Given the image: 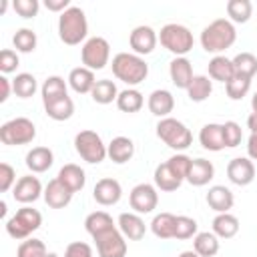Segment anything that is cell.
<instances>
[{
    "mask_svg": "<svg viewBox=\"0 0 257 257\" xmlns=\"http://www.w3.org/2000/svg\"><path fill=\"white\" fill-rule=\"evenodd\" d=\"M237 40V30L235 24L229 18H217L211 24H207L201 32V46L205 52L211 54H221L227 48H231Z\"/></svg>",
    "mask_w": 257,
    "mask_h": 257,
    "instance_id": "obj_1",
    "label": "cell"
},
{
    "mask_svg": "<svg viewBox=\"0 0 257 257\" xmlns=\"http://www.w3.org/2000/svg\"><path fill=\"white\" fill-rule=\"evenodd\" d=\"M112 74L128 86L141 84L149 76V64L135 52H118L112 56Z\"/></svg>",
    "mask_w": 257,
    "mask_h": 257,
    "instance_id": "obj_2",
    "label": "cell"
},
{
    "mask_svg": "<svg viewBox=\"0 0 257 257\" xmlns=\"http://www.w3.org/2000/svg\"><path fill=\"white\" fill-rule=\"evenodd\" d=\"M86 34H88V22L82 8L70 6L58 16V38L64 44L76 46L86 38Z\"/></svg>",
    "mask_w": 257,
    "mask_h": 257,
    "instance_id": "obj_3",
    "label": "cell"
},
{
    "mask_svg": "<svg viewBox=\"0 0 257 257\" xmlns=\"http://www.w3.org/2000/svg\"><path fill=\"white\" fill-rule=\"evenodd\" d=\"M40 225H42L40 211L38 209H32L30 205H24L10 219H6V233L12 239H16V241H24L36 229H40Z\"/></svg>",
    "mask_w": 257,
    "mask_h": 257,
    "instance_id": "obj_4",
    "label": "cell"
},
{
    "mask_svg": "<svg viewBox=\"0 0 257 257\" xmlns=\"http://www.w3.org/2000/svg\"><path fill=\"white\" fill-rule=\"evenodd\" d=\"M157 137H159L169 149H173V151H177V153L189 149L191 143H193V135H191V131L187 128V124L181 122V120H177V118H173V116L161 118V120L157 122Z\"/></svg>",
    "mask_w": 257,
    "mask_h": 257,
    "instance_id": "obj_5",
    "label": "cell"
},
{
    "mask_svg": "<svg viewBox=\"0 0 257 257\" xmlns=\"http://www.w3.org/2000/svg\"><path fill=\"white\" fill-rule=\"evenodd\" d=\"M159 42L163 44V48H167L171 54L175 56H185L187 52L193 50V34L187 26L183 24H177V22H171V24H165L159 32Z\"/></svg>",
    "mask_w": 257,
    "mask_h": 257,
    "instance_id": "obj_6",
    "label": "cell"
},
{
    "mask_svg": "<svg viewBox=\"0 0 257 257\" xmlns=\"http://www.w3.org/2000/svg\"><path fill=\"white\" fill-rule=\"evenodd\" d=\"M36 139V126L30 118L26 116H16L6 120L0 126V141L8 147H18V145H28Z\"/></svg>",
    "mask_w": 257,
    "mask_h": 257,
    "instance_id": "obj_7",
    "label": "cell"
},
{
    "mask_svg": "<svg viewBox=\"0 0 257 257\" xmlns=\"http://www.w3.org/2000/svg\"><path fill=\"white\" fill-rule=\"evenodd\" d=\"M74 151L80 155L82 161L90 163V165H98L102 163L108 155H106V145L102 143L100 135L94 131H80L74 137Z\"/></svg>",
    "mask_w": 257,
    "mask_h": 257,
    "instance_id": "obj_8",
    "label": "cell"
},
{
    "mask_svg": "<svg viewBox=\"0 0 257 257\" xmlns=\"http://www.w3.org/2000/svg\"><path fill=\"white\" fill-rule=\"evenodd\" d=\"M108 58H110V44L106 38L102 36H90L84 40L82 48H80V60H82V66L90 68L92 72L94 70H100L108 64Z\"/></svg>",
    "mask_w": 257,
    "mask_h": 257,
    "instance_id": "obj_9",
    "label": "cell"
},
{
    "mask_svg": "<svg viewBox=\"0 0 257 257\" xmlns=\"http://www.w3.org/2000/svg\"><path fill=\"white\" fill-rule=\"evenodd\" d=\"M92 239L96 243L98 257H124L126 255V239L118 227H112Z\"/></svg>",
    "mask_w": 257,
    "mask_h": 257,
    "instance_id": "obj_10",
    "label": "cell"
},
{
    "mask_svg": "<svg viewBox=\"0 0 257 257\" xmlns=\"http://www.w3.org/2000/svg\"><path fill=\"white\" fill-rule=\"evenodd\" d=\"M128 203H131V209L139 215H147V213H153L157 209V203H159V193H157V187L151 185V183H139L133 187L131 195H128Z\"/></svg>",
    "mask_w": 257,
    "mask_h": 257,
    "instance_id": "obj_11",
    "label": "cell"
},
{
    "mask_svg": "<svg viewBox=\"0 0 257 257\" xmlns=\"http://www.w3.org/2000/svg\"><path fill=\"white\" fill-rule=\"evenodd\" d=\"M42 193H44V189H42L38 177H34V175H24V177H20V179L16 181L14 189H12L14 201H18V203H22V205H30V203L38 201V199L42 197Z\"/></svg>",
    "mask_w": 257,
    "mask_h": 257,
    "instance_id": "obj_12",
    "label": "cell"
},
{
    "mask_svg": "<svg viewBox=\"0 0 257 257\" xmlns=\"http://www.w3.org/2000/svg\"><path fill=\"white\" fill-rule=\"evenodd\" d=\"M227 177L233 185L247 187L255 179V165L249 157H235L227 165Z\"/></svg>",
    "mask_w": 257,
    "mask_h": 257,
    "instance_id": "obj_13",
    "label": "cell"
},
{
    "mask_svg": "<svg viewBox=\"0 0 257 257\" xmlns=\"http://www.w3.org/2000/svg\"><path fill=\"white\" fill-rule=\"evenodd\" d=\"M92 197L98 205L102 207H110V205H116L122 197V187L116 179L112 177H104V179H98L94 189H92Z\"/></svg>",
    "mask_w": 257,
    "mask_h": 257,
    "instance_id": "obj_14",
    "label": "cell"
},
{
    "mask_svg": "<svg viewBox=\"0 0 257 257\" xmlns=\"http://www.w3.org/2000/svg\"><path fill=\"white\" fill-rule=\"evenodd\" d=\"M157 40H159V34L151 26H145V24L133 28V32L128 36V44H131L133 52L139 54V56L151 54L157 46Z\"/></svg>",
    "mask_w": 257,
    "mask_h": 257,
    "instance_id": "obj_15",
    "label": "cell"
},
{
    "mask_svg": "<svg viewBox=\"0 0 257 257\" xmlns=\"http://www.w3.org/2000/svg\"><path fill=\"white\" fill-rule=\"evenodd\" d=\"M72 191L68 187H64L56 177L52 181H48V185L44 187V203L50 207V209H64L70 201H72Z\"/></svg>",
    "mask_w": 257,
    "mask_h": 257,
    "instance_id": "obj_16",
    "label": "cell"
},
{
    "mask_svg": "<svg viewBox=\"0 0 257 257\" xmlns=\"http://www.w3.org/2000/svg\"><path fill=\"white\" fill-rule=\"evenodd\" d=\"M169 76H171V82L177 86V88H183L187 90L189 84L193 82V66H191V60L187 56H175L169 64Z\"/></svg>",
    "mask_w": 257,
    "mask_h": 257,
    "instance_id": "obj_17",
    "label": "cell"
},
{
    "mask_svg": "<svg viewBox=\"0 0 257 257\" xmlns=\"http://www.w3.org/2000/svg\"><path fill=\"white\" fill-rule=\"evenodd\" d=\"M120 233L124 235V239L128 241H141L147 233V225L143 221V217L139 213H120L118 215V221H116Z\"/></svg>",
    "mask_w": 257,
    "mask_h": 257,
    "instance_id": "obj_18",
    "label": "cell"
},
{
    "mask_svg": "<svg viewBox=\"0 0 257 257\" xmlns=\"http://www.w3.org/2000/svg\"><path fill=\"white\" fill-rule=\"evenodd\" d=\"M147 106H149L151 114H155V116H159V118H167V116L173 112V108H175V98H173V94H171L169 90L157 88V90H153V92L149 94Z\"/></svg>",
    "mask_w": 257,
    "mask_h": 257,
    "instance_id": "obj_19",
    "label": "cell"
},
{
    "mask_svg": "<svg viewBox=\"0 0 257 257\" xmlns=\"http://www.w3.org/2000/svg\"><path fill=\"white\" fill-rule=\"evenodd\" d=\"M205 201H207V205H209L215 213H229V209H231L233 203H235V197H233L231 189H227L225 185H213V187L207 191Z\"/></svg>",
    "mask_w": 257,
    "mask_h": 257,
    "instance_id": "obj_20",
    "label": "cell"
},
{
    "mask_svg": "<svg viewBox=\"0 0 257 257\" xmlns=\"http://www.w3.org/2000/svg\"><path fill=\"white\" fill-rule=\"evenodd\" d=\"M106 155L112 163L116 165H124L133 159L135 155V143L128 137H114L108 145H106Z\"/></svg>",
    "mask_w": 257,
    "mask_h": 257,
    "instance_id": "obj_21",
    "label": "cell"
},
{
    "mask_svg": "<svg viewBox=\"0 0 257 257\" xmlns=\"http://www.w3.org/2000/svg\"><path fill=\"white\" fill-rule=\"evenodd\" d=\"M96 84L94 80V72L86 66H76L68 72V86L76 92V94H90L92 86Z\"/></svg>",
    "mask_w": 257,
    "mask_h": 257,
    "instance_id": "obj_22",
    "label": "cell"
},
{
    "mask_svg": "<svg viewBox=\"0 0 257 257\" xmlns=\"http://www.w3.org/2000/svg\"><path fill=\"white\" fill-rule=\"evenodd\" d=\"M215 177V167L211 161L207 159H193L191 163V169H189V175H187V181L193 185V187H205L211 179Z\"/></svg>",
    "mask_w": 257,
    "mask_h": 257,
    "instance_id": "obj_23",
    "label": "cell"
},
{
    "mask_svg": "<svg viewBox=\"0 0 257 257\" xmlns=\"http://www.w3.org/2000/svg\"><path fill=\"white\" fill-rule=\"evenodd\" d=\"M153 179H155V187H157L159 191H165V193L177 191V189L183 185V179H181V177H179V175L169 167V163H167V161H165V163H161V165H157Z\"/></svg>",
    "mask_w": 257,
    "mask_h": 257,
    "instance_id": "obj_24",
    "label": "cell"
},
{
    "mask_svg": "<svg viewBox=\"0 0 257 257\" xmlns=\"http://www.w3.org/2000/svg\"><path fill=\"white\" fill-rule=\"evenodd\" d=\"M26 167L32 171V173H44L52 167L54 163V153L48 149V147H34L26 153Z\"/></svg>",
    "mask_w": 257,
    "mask_h": 257,
    "instance_id": "obj_25",
    "label": "cell"
},
{
    "mask_svg": "<svg viewBox=\"0 0 257 257\" xmlns=\"http://www.w3.org/2000/svg\"><path fill=\"white\" fill-rule=\"evenodd\" d=\"M199 143L203 149L207 151H223L225 149V141H223V126L217 124V122H207L201 133H199Z\"/></svg>",
    "mask_w": 257,
    "mask_h": 257,
    "instance_id": "obj_26",
    "label": "cell"
},
{
    "mask_svg": "<svg viewBox=\"0 0 257 257\" xmlns=\"http://www.w3.org/2000/svg\"><path fill=\"white\" fill-rule=\"evenodd\" d=\"M56 179H58L64 187H68L72 193L82 191V189H84V183H86V175H84V171H82L78 165H74V163L64 165V167L58 171Z\"/></svg>",
    "mask_w": 257,
    "mask_h": 257,
    "instance_id": "obj_27",
    "label": "cell"
},
{
    "mask_svg": "<svg viewBox=\"0 0 257 257\" xmlns=\"http://www.w3.org/2000/svg\"><path fill=\"white\" fill-rule=\"evenodd\" d=\"M233 76H235V66H233L231 58H227L223 54H217L209 60V78L211 80H219V82L227 84Z\"/></svg>",
    "mask_w": 257,
    "mask_h": 257,
    "instance_id": "obj_28",
    "label": "cell"
},
{
    "mask_svg": "<svg viewBox=\"0 0 257 257\" xmlns=\"http://www.w3.org/2000/svg\"><path fill=\"white\" fill-rule=\"evenodd\" d=\"M177 229V215L173 213H159L151 221V231L159 239H175Z\"/></svg>",
    "mask_w": 257,
    "mask_h": 257,
    "instance_id": "obj_29",
    "label": "cell"
},
{
    "mask_svg": "<svg viewBox=\"0 0 257 257\" xmlns=\"http://www.w3.org/2000/svg\"><path fill=\"white\" fill-rule=\"evenodd\" d=\"M193 251L199 257H215L219 253V237L213 231H201L193 239Z\"/></svg>",
    "mask_w": 257,
    "mask_h": 257,
    "instance_id": "obj_30",
    "label": "cell"
},
{
    "mask_svg": "<svg viewBox=\"0 0 257 257\" xmlns=\"http://www.w3.org/2000/svg\"><path fill=\"white\" fill-rule=\"evenodd\" d=\"M44 112H46L52 120H68V118L74 114V102H72V98L66 94V96L54 98V100H50V102H44Z\"/></svg>",
    "mask_w": 257,
    "mask_h": 257,
    "instance_id": "obj_31",
    "label": "cell"
},
{
    "mask_svg": "<svg viewBox=\"0 0 257 257\" xmlns=\"http://www.w3.org/2000/svg\"><path fill=\"white\" fill-rule=\"evenodd\" d=\"M112 227H116V225H114L112 217L106 211H92L84 219V229L90 237H96V235H100V233H104Z\"/></svg>",
    "mask_w": 257,
    "mask_h": 257,
    "instance_id": "obj_32",
    "label": "cell"
},
{
    "mask_svg": "<svg viewBox=\"0 0 257 257\" xmlns=\"http://www.w3.org/2000/svg\"><path fill=\"white\" fill-rule=\"evenodd\" d=\"M213 233L219 239H231L239 233V219L231 213H217L213 219Z\"/></svg>",
    "mask_w": 257,
    "mask_h": 257,
    "instance_id": "obj_33",
    "label": "cell"
},
{
    "mask_svg": "<svg viewBox=\"0 0 257 257\" xmlns=\"http://www.w3.org/2000/svg\"><path fill=\"white\" fill-rule=\"evenodd\" d=\"M213 92V80L205 74H195L193 76V82L189 84L187 88V94H189V100L193 102H203L211 96Z\"/></svg>",
    "mask_w": 257,
    "mask_h": 257,
    "instance_id": "obj_34",
    "label": "cell"
},
{
    "mask_svg": "<svg viewBox=\"0 0 257 257\" xmlns=\"http://www.w3.org/2000/svg\"><path fill=\"white\" fill-rule=\"evenodd\" d=\"M90 96H92V100H94L96 104H110L112 100L116 102L118 88H116V84H114L112 80L100 78V80H96V84L92 86Z\"/></svg>",
    "mask_w": 257,
    "mask_h": 257,
    "instance_id": "obj_35",
    "label": "cell"
},
{
    "mask_svg": "<svg viewBox=\"0 0 257 257\" xmlns=\"http://www.w3.org/2000/svg\"><path fill=\"white\" fill-rule=\"evenodd\" d=\"M40 94H42V104L44 102H50L54 98H60V96H66V82L62 76L58 74H52L48 76L42 86H40Z\"/></svg>",
    "mask_w": 257,
    "mask_h": 257,
    "instance_id": "obj_36",
    "label": "cell"
},
{
    "mask_svg": "<svg viewBox=\"0 0 257 257\" xmlns=\"http://www.w3.org/2000/svg\"><path fill=\"white\" fill-rule=\"evenodd\" d=\"M143 104H145V98L137 88H124L116 96V106L122 112H139Z\"/></svg>",
    "mask_w": 257,
    "mask_h": 257,
    "instance_id": "obj_37",
    "label": "cell"
},
{
    "mask_svg": "<svg viewBox=\"0 0 257 257\" xmlns=\"http://www.w3.org/2000/svg\"><path fill=\"white\" fill-rule=\"evenodd\" d=\"M12 90H14V94H16L18 98H30V96H34V92L38 90V82H36L34 74H30V72H20V74H16L14 80H12Z\"/></svg>",
    "mask_w": 257,
    "mask_h": 257,
    "instance_id": "obj_38",
    "label": "cell"
},
{
    "mask_svg": "<svg viewBox=\"0 0 257 257\" xmlns=\"http://www.w3.org/2000/svg\"><path fill=\"white\" fill-rule=\"evenodd\" d=\"M225 10H227V16L231 22L245 24L253 14V4L249 0H229Z\"/></svg>",
    "mask_w": 257,
    "mask_h": 257,
    "instance_id": "obj_39",
    "label": "cell"
},
{
    "mask_svg": "<svg viewBox=\"0 0 257 257\" xmlns=\"http://www.w3.org/2000/svg\"><path fill=\"white\" fill-rule=\"evenodd\" d=\"M12 44H14L16 52H24V54L34 52V48H36V44H38L36 32H34L32 28H20V30L14 32Z\"/></svg>",
    "mask_w": 257,
    "mask_h": 257,
    "instance_id": "obj_40",
    "label": "cell"
},
{
    "mask_svg": "<svg viewBox=\"0 0 257 257\" xmlns=\"http://www.w3.org/2000/svg\"><path fill=\"white\" fill-rule=\"evenodd\" d=\"M233 60V66H235V74H241V76H247V78H253L257 74V56L251 54V52H239Z\"/></svg>",
    "mask_w": 257,
    "mask_h": 257,
    "instance_id": "obj_41",
    "label": "cell"
},
{
    "mask_svg": "<svg viewBox=\"0 0 257 257\" xmlns=\"http://www.w3.org/2000/svg\"><path fill=\"white\" fill-rule=\"evenodd\" d=\"M249 88H251V78L241 76V74H235V76L225 84L227 96H229L231 100H241L243 96H247Z\"/></svg>",
    "mask_w": 257,
    "mask_h": 257,
    "instance_id": "obj_42",
    "label": "cell"
},
{
    "mask_svg": "<svg viewBox=\"0 0 257 257\" xmlns=\"http://www.w3.org/2000/svg\"><path fill=\"white\" fill-rule=\"evenodd\" d=\"M44 253H48L44 241L34 239V237L24 239V241L18 245V249H16V257H42Z\"/></svg>",
    "mask_w": 257,
    "mask_h": 257,
    "instance_id": "obj_43",
    "label": "cell"
},
{
    "mask_svg": "<svg viewBox=\"0 0 257 257\" xmlns=\"http://www.w3.org/2000/svg\"><path fill=\"white\" fill-rule=\"evenodd\" d=\"M199 233V225L193 217L187 215H177V229H175V239H191Z\"/></svg>",
    "mask_w": 257,
    "mask_h": 257,
    "instance_id": "obj_44",
    "label": "cell"
},
{
    "mask_svg": "<svg viewBox=\"0 0 257 257\" xmlns=\"http://www.w3.org/2000/svg\"><path fill=\"white\" fill-rule=\"evenodd\" d=\"M223 141H225V149H235L241 145L243 141V131L235 120H225L223 124Z\"/></svg>",
    "mask_w": 257,
    "mask_h": 257,
    "instance_id": "obj_45",
    "label": "cell"
},
{
    "mask_svg": "<svg viewBox=\"0 0 257 257\" xmlns=\"http://www.w3.org/2000/svg\"><path fill=\"white\" fill-rule=\"evenodd\" d=\"M167 163H169V167H171L183 181H187V175H189V169H191V163H193L191 157H187L185 153H177V155H173Z\"/></svg>",
    "mask_w": 257,
    "mask_h": 257,
    "instance_id": "obj_46",
    "label": "cell"
},
{
    "mask_svg": "<svg viewBox=\"0 0 257 257\" xmlns=\"http://www.w3.org/2000/svg\"><path fill=\"white\" fill-rule=\"evenodd\" d=\"M20 60H18V52L12 50V48H4L0 52V72L2 74H10L18 68Z\"/></svg>",
    "mask_w": 257,
    "mask_h": 257,
    "instance_id": "obj_47",
    "label": "cell"
},
{
    "mask_svg": "<svg viewBox=\"0 0 257 257\" xmlns=\"http://www.w3.org/2000/svg\"><path fill=\"white\" fill-rule=\"evenodd\" d=\"M12 8L22 18H34L38 14L40 4H38V0H14L12 2Z\"/></svg>",
    "mask_w": 257,
    "mask_h": 257,
    "instance_id": "obj_48",
    "label": "cell"
},
{
    "mask_svg": "<svg viewBox=\"0 0 257 257\" xmlns=\"http://www.w3.org/2000/svg\"><path fill=\"white\" fill-rule=\"evenodd\" d=\"M16 185V171L8 163H0V191L6 193Z\"/></svg>",
    "mask_w": 257,
    "mask_h": 257,
    "instance_id": "obj_49",
    "label": "cell"
},
{
    "mask_svg": "<svg viewBox=\"0 0 257 257\" xmlns=\"http://www.w3.org/2000/svg\"><path fill=\"white\" fill-rule=\"evenodd\" d=\"M64 257H92V247L84 241H72L66 245Z\"/></svg>",
    "mask_w": 257,
    "mask_h": 257,
    "instance_id": "obj_50",
    "label": "cell"
},
{
    "mask_svg": "<svg viewBox=\"0 0 257 257\" xmlns=\"http://www.w3.org/2000/svg\"><path fill=\"white\" fill-rule=\"evenodd\" d=\"M10 92H14L12 90V80L6 74H2L0 76V102H6L8 96H10Z\"/></svg>",
    "mask_w": 257,
    "mask_h": 257,
    "instance_id": "obj_51",
    "label": "cell"
},
{
    "mask_svg": "<svg viewBox=\"0 0 257 257\" xmlns=\"http://www.w3.org/2000/svg\"><path fill=\"white\" fill-rule=\"evenodd\" d=\"M44 6H46L50 12H60V14H62L64 10L70 8V2H68V0H46Z\"/></svg>",
    "mask_w": 257,
    "mask_h": 257,
    "instance_id": "obj_52",
    "label": "cell"
},
{
    "mask_svg": "<svg viewBox=\"0 0 257 257\" xmlns=\"http://www.w3.org/2000/svg\"><path fill=\"white\" fill-rule=\"evenodd\" d=\"M247 157L251 161H257V133H251L247 139Z\"/></svg>",
    "mask_w": 257,
    "mask_h": 257,
    "instance_id": "obj_53",
    "label": "cell"
},
{
    "mask_svg": "<svg viewBox=\"0 0 257 257\" xmlns=\"http://www.w3.org/2000/svg\"><path fill=\"white\" fill-rule=\"evenodd\" d=\"M247 128H249L251 133H257V112H251V114L247 116Z\"/></svg>",
    "mask_w": 257,
    "mask_h": 257,
    "instance_id": "obj_54",
    "label": "cell"
},
{
    "mask_svg": "<svg viewBox=\"0 0 257 257\" xmlns=\"http://www.w3.org/2000/svg\"><path fill=\"white\" fill-rule=\"evenodd\" d=\"M251 108H253V112H257V90H255V94L251 96Z\"/></svg>",
    "mask_w": 257,
    "mask_h": 257,
    "instance_id": "obj_55",
    "label": "cell"
},
{
    "mask_svg": "<svg viewBox=\"0 0 257 257\" xmlns=\"http://www.w3.org/2000/svg\"><path fill=\"white\" fill-rule=\"evenodd\" d=\"M179 257H199V255H197L195 251H183V253H181Z\"/></svg>",
    "mask_w": 257,
    "mask_h": 257,
    "instance_id": "obj_56",
    "label": "cell"
},
{
    "mask_svg": "<svg viewBox=\"0 0 257 257\" xmlns=\"http://www.w3.org/2000/svg\"><path fill=\"white\" fill-rule=\"evenodd\" d=\"M0 215H2V217H6V203H4V201L0 203Z\"/></svg>",
    "mask_w": 257,
    "mask_h": 257,
    "instance_id": "obj_57",
    "label": "cell"
},
{
    "mask_svg": "<svg viewBox=\"0 0 257 257\" xmlns=\"http://www.w3.org/2000/svg\"><path fill=\"white\" fill-rule=\"evenodd\" d=\"M42 257H58V255H56V253H44Z\"/></svg>",
    "mask_w": 257,
    "mask_h": 257,
    "instance_id": "obj_58",
    "label": "cell"
}]
</instances>
